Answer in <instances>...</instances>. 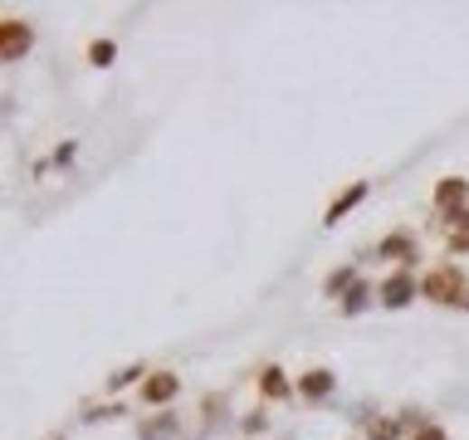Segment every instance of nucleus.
<instances>
[{
	"label": "nucleus",
	"mask_w": 469,
	"mask_h": 440,
	"mask_svg": "<svg viewBox=\"0 0 469 440\" xmlns=\"http://www.w3.org/2000/svg\"><path fill=\"white\" fill-rule=\"evenodd\" d=\"M30 50H34V25L30 20H20V15L0 20V59H5V64H20Z\"/></svg>",
	"instance_id": "7ed1b4c3"
},
{
	"label": "nucleus",
	"mask_w": 469,
	"mask_h": 440,
	"mask_svg": "<svg viewBox=\"0 0 469 440\" xmlns=\"http://www.w3.org/2000/svg\"><path fill=\"white\" fill-rule=\"evenodd\" d=\"M259 397H264V401H288V397H294V387H288L284 367H264V372H259Z\"/></svg>",
	"instance_id": "1a4fd4ad"
},
{
	"label": "nucleus",
	"mask_w": 469,
	"mask_h": 440,
	"mask_svg": "<svg viewBox=\"0 0 469 440\" xmlns=\"http://www.w3.org/2000/svg\"><path fill=\"white\" fill-rule=\"evenodd\" d=\"M328 391H333V372H328V367H313V372L298 377V397H304V401H323Z\"/></svg>",
	"instance_id": "6e6552de"
},
{
	"label": "nucleus",
	"mask_w": 469,
	"mask_h": 440,
	"mask_svg": "<svg viewBox=\"0 0 469 440\" xmlns=\"http://www.w3.org/2000/svg\"><path fill=\"white\" fill-rule=\"evenodd\" d=\"M420 294H426L430 304L469 308V279H464V269H455V265H440V269H430V275L420 279Z\"/></svg>",
	"instance_id": "f257e3e1"
},
{
	"label": "nucleus",
	"mask_w": 469,
	"mask_h": 440,
	"mask_svg": "<svg viewBox=\"0 0 469 440\" xmlns=\"http://www.w3.org/2000/svg\"><path fill=\"white\" fill-rule=\"evenodd\" d=\"M420 294V284L406 275V269H396V275L381 279V289H377V304H387V308H406Z\"/></svg>",
	"instance_id": "20e7f679"
},
{
	"label": "nucleus",
	"mask_w": 469,
	"mask_h": 440,
	"mask_svg": "<svg viewBox=\"0 0 469 440\" xmlns=\"http://www.w3.org/2000/svg\"><path fill=\"white\" fill-rule=\"evenodd\" d=\"M401 435V421L396 416H371L367 421V440H396Z\"/></svg>",
	"instance_id": "9b49d317"
},
{
	"label": "nucleus",
	"mask_w": 469,
	"mask_h": 440,
	"mask_svg": "<svg viewBox=\"0 0 469 440\" xmlns=\"http://www.w3.org/2000/svg\"><path fill=\"white\" fill-rule=\"evenodd\" d=\"M416 440H445L440 426H416Z\"/></svg>",
	"instance_id": "dca6fc26"
},
{
	"label": "nucleus",
	"mask_w": 469,
	"mask_h": 440,
	"mask_svg": "<svg viewBox=\"0 0 469 440\" xmlns=\"http://www.w3.org/2000/svg\"><path fill=\"white\" fill-rule=\"evenodd\" d=\"M362 201H367V182H352L347 192H338V201L328 206V216H323V225H338V220L347 216V211H357Z\"/></svg>",
	"instance_id": "0eeeda50"
},
{
	"label": "nucleus",
	"mask_w": 469,
	"mask_h": 440,
	"mask_svg": "<svg viewBox=\"0 0 469 440\" xmlns=\"http://www.w3.org/2000/svg\"><path fill=\"white\" fill-rule=\"evenodd\" d=\"M113 54H117V44H113V40H93V44H89V64H98V69L113 64Z\"/></svg>",
	"instance_id": "4468645a"
},
{
	"label": "nucleus",
	"mask_w": 469,
	"mask_h": 440,
	"mask_svg": "<svg viewBox=\"0 0 469 440\" xmlns=\"http://www.w3.org/2000/svg\"><path fill=\"white\" fill-rule=\"evenodd\" d=\"M445 245H450V255H469V220H455L450 235H445Z\"/></svg>",
	"instance_id": "ddd939ff"
},
{
	"label": "nucleus",
	"mask_w": 469,
	"mask_h": 440,
	"mask_svg": "<svg viewBox=\"0 0 469 440\" xmlns=\"http://www.w3.org/2000/svg\"><path fill=\"white\" fill-rule=\"evenodd\" d=\"M377 255L381 259H396V265H411V259H416V235L411 230H391L387 240L377 245Z\"/></svg>",
	"instance_id": "423d86ee"
},
{
	"label": "nucleus",
	"mask_w": 469,
	"mask_h": 440,
	"mask_svg": "<svg viewBox=\"0 0 469 440\" xmlns=\"http://www.w3.org/2000/svg\"><path fill=\"white\" fill-rule=\"evenodd\" d=\"M430 206L440 211V220H445V225L469 220V182H464V176H445L436 192H430Z\"/></svg>",
	"instance_id": "f03ea898"
},
{
	"label": "nucleus",
	"mask_w": 469,
	"mask_h": 440,
	"mask_svg": "<svg viewBox=\"0 0 469 440\" xmlns=\"http://www.w3.org/2000/svg\"><path fill=\"white\" fill-rule=\"evenodd\" d=\"M176 391H182V377L156 367V372H147V382H142V401L147 407H166V401H176Z\"/></svg>",
	"instance_id": "39448f33"
},
{
	"label": "nucleus",
	"mask_w": 469,
	"mask_h": 440,
	"mask_svg": "<svg viewBox=\"0 0 469 440\" xmlns=\"http://www.w3.org/2000/svg\"><path fill=\"white\" fill-rule=\"evenodd\" d=\"M367 284H357V289L352 294H347V299H342V314H362V308H367Z\"/></svg>",
	"instance_id": "2eb2a0df"
},
{
	"label": "nucleus",
	"mask_w": 469,
	"mask_h": 440,
	"mask_svg": "<svg viewBox=\"0 0 469 440\" xmlns=\"http://www.w3.org/2000/svg\"><path fill=\"white\" fill-rule=\"evenodd\" d=\"M127 382H147V367L132 362V367H123V372H113V377H108V391H123Z\"/></svg>",
	"instance_id": "f8f14e48"
},
{
	"label": "nucleus",
	"mask_w": 469,
	"mask_h": 440,
	"mask_svg": "<svg viewBox=\"0 0 469 440\" xmlns=\"http://www.w3.org/2000/svg\"><path fill=\"white\" fill-rule=\"evenodd\" d=\"M357 284H362V279H357V269H352V265H342V269H333V275H328L323 294H333V299H347V294H352Z\"/></svg>",
	"instance_id": "9d476101"
}]
</instances>
